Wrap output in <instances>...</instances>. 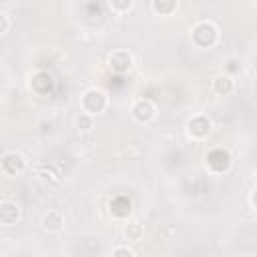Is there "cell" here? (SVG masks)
<instances>
[{
  "instance_id": "obj_1",
  "label": "cell",
  "mask_w": 257,
  "mask_h": 257,
  "mask_svg": "<svg viewBox=\"0 0 257 257\" xmlns=\"http://www.w3.org/2000/svg\"><path fill=\"white\" fill-rule=\"evenodd\" d=\"M217 36H219V32H217L215 24H211V22H199L193 28V42L201 48L213 46L217 42Z\"/></svg>"
},
{
  "instance_id": "obj_2",
  "label": "cell",
  "mask_w": 257,
  "mask_h": 257,
  "mask_svg": "<svg viewBox=\"0 0 257 257\" xmlns=\"http://www.w3.org/2000/svg\"><path fill=\"white\" fill-rule=\"evenodd\" d=\"M106 106V94L98 88H90L82 94V108L88 114H98Z\"/></svg>"
},
{
  "instance_id": "obj_3",
  "label": "cell",
  "mask_w": 257,
  "mask_h": 257,
  "mask_svg": "<svg viewBox=\"0 0 257 257\" xmlns=\"http://www.w3.org/2000/svg\"><path fill=\"white\" fill-rule=\"evenodd\" d=\"M0 165H2V171H4L6 175H18V173H22L24 167H26L24 159H22L18 153H6V155L2 157V161H0Z\"/></svg>"
},
{
  "instance_id": "obj_4",
  "label": "cell",
  "mask_w": 257,
  "mask_h": 257,
  "mask_svg": "<svg viewBox=\"0 0 257 257\" xmlns=\"http://www.w3.org/2000/svg\"><path fill=\"white\" fill-rule=\"evenodd\" d=\"M108 64H110V68H112L114 72L124 74V72L131 70V66H133V56H131L128 52H124V50H116V52L110 54Z\"/></svg>"
},
{
  "instance_id": "obj_5",
  "label": "cell",
  "mask_w": 257,
  "mask_h": 257,
  "mask_svg": "<svg viewBox=\"0 0 257 257\" xmlns=\"http://www.w3.org/2000/svg\"><path fill=\"white\" fill-rule=\"evenodd\" d=\"M187 128H189V135H191V137H195V139H205V137L211 133V120H209L207 116L199 114V116H195V118L189 120Z\"/></svg>"
},
{
  "instance_id": "obj_6",
  "label": "cell",
  "mask_w": 257,
  "mask_h": 257,
  "mask_svg": "<svg viewBox=\"0 0 257 257\" xmlns=\"http://www.w3.org/2000/svg\"><path fill=\"white\" fill-rule=\"evenodd\" d=\"M20 217V207L12 201L0 203V223L2 225H14Z\"/></svg>"
},
{
  "instance_id": "obj_7",
  "label": "cell",
  "mask_w": 257,
  "mask_h": 257,
  "mask_svg": "<svg viewBox=\"0 0 257 257\" xmlns=\"http://www.w3.org/2000/svg\"><path fill=\"white\" fill-rule=\"evenodd\" d=\"M133 116H135L139 122H149V120H153V116H155V106H153V102H149V100H139V102H135V106H133Z\"/></svg>"
},
{
  "instance_id": "obj_8",
  "label": "cell",
  "mask_w": 257,
  "mask_h": 257,
  "mask_svg": "<svg viewBox=\"0 0 257 257\" xmlns=\"http://www.w3.org/2000/svg\"><path fill=\"white\" fill-rule=\"evenodd\" d=\"M207 165L213 167V171H215V167H217V171H223V169L229 167V155L225 151H219L217 149V151H213V153L207 155Z\"/></svg>"
},
{
  "instance_id": "obj_9",
  "label": "cell",
  "mask_w": 257,
  "mask_h": 257,
  "mask_svg": "<svg viewBox=\"0 0 257 257\" xmlns=\"http://www.w3.org/2000/svg\"><path fill=\"white\" fill-rule=\"evenodd\" d=\"M110 213H112L114 217H118V219L126 217V215L131 213V201H128L126 197H116V199H112V201H110Z\"/></svg>"
},
{
  "instance_id": "obj_10",
  "label": "cell",
  "mask_w": 257,
  "mask_h": 257,
  "mask_svg": "<svg viewBox=\"0 0 257 257\" xmlns=\"http://www.w3.org/2000/svg\"><path fill=\"white\" fill-rule=\"evenodd\" d=\"M62 225H64V219H62V215L58 211H48L44 215V219H42V227L46 231H60Z\"/></svg>"
},
{
  "instance_id": "obj_11",
  "label": "cell",
  "mask_w": 257,
  "mask_h": 257,
  "mask_svg": "<svg viewBox=\"0 0 257 257\" xmlns=\"http://www.w3.org/2000/svg\"><path fill=\"white\" fill-rule=\"evenodd\" d=\"M213 88H215L217 94H229V92L233 90V80H231V76H227V74H219V76H215V80H213Z\"/></svg>"
},
{
  "instance_id": "obj_12",
  "label": "cell",
  "mask_w": 257,
  "mask_h": 257,
  "mask_svg": "<svg viewBox=\"0 0 257 257\" xmlns=\"http://www.w3.org/2000/svg\"><path fill=\"white\" fill-rule=\"evenodd\" d=\"M153 8L157 14H171L177 8V0H153Z\"/></svg>"
},
{
  "instance_id": "obj_13",
  "label": "cell",
  "mask_w": 257,
  "mask_h": 257,
  "mask_svg": "<svg viewBox=\"0 0 257 257\" xmlns=\"http://www.w3.org/2000/svg\"><path fill=\"white\" fill-rule=\"evenodd\" d=\"M124 235H126L128 241H139V239L143 237V227H141L139 223H131V225H126Z\"/></svg>"
},
{
  "instance_id": "obj_14",
  "label": "cell",
  "mask_w": 257,
  "mask_h": 257,
  "mask_svg": "<svg viewBox=\"0 0 257 257\" xmlns=\"http://www.w3.org/2000/svg\"><path fill=\"white\" fill-rule=\"evenodd\" d=\"M76 126H78L80 131H88V128H92V116H90L88 112H80L78 118H76Z\"/></svg>"
},
{
  "instance_id": "obj_15",
  "label": "cell",
  "mask_w": 257,
  "mask_h": 257,
  "mask_svg": "<svg viewBox=\"0 0 257 257\" xmlns=\"http://www.w3.org/2000/svg\"><path fill=\"white\" fill-rule=\"evenodd\" d=\"M108 2H110V8L116 12H126L133 4V0H108Z\"/></svg>"
},
{
  "instance_id": "obj_16",
  "label": "cell",
  "mask_w": 257,
  "mask_h": 257,
  "mask_svg": "<svg viewBox=\"0 0 257 257\" xmlns=\"http://www.w3.org/2000/svg\"><path fill=\"white\" fill-rule=\"evenodd\" d=\"M112 255H114V257H120V255L133 257V255H135V251H133V249H126V247H118V249H114V251H112Z\"/></svg>"
},
{
  "instance_id": "obj_17",
  "label": "cell",
  "mask_w": 257,
  "mask_h": 257,
  "mask_svg": "<svg viewBox=\"0 0 257 257\" xmlns=\"http://www.w3.org/2000/svg\"><path fill=\"white\" fill-rule=\"evenodd\" d=\"M6 30H8V18L0 12V34H4Z\"/></svg>"
}]
</instances>
